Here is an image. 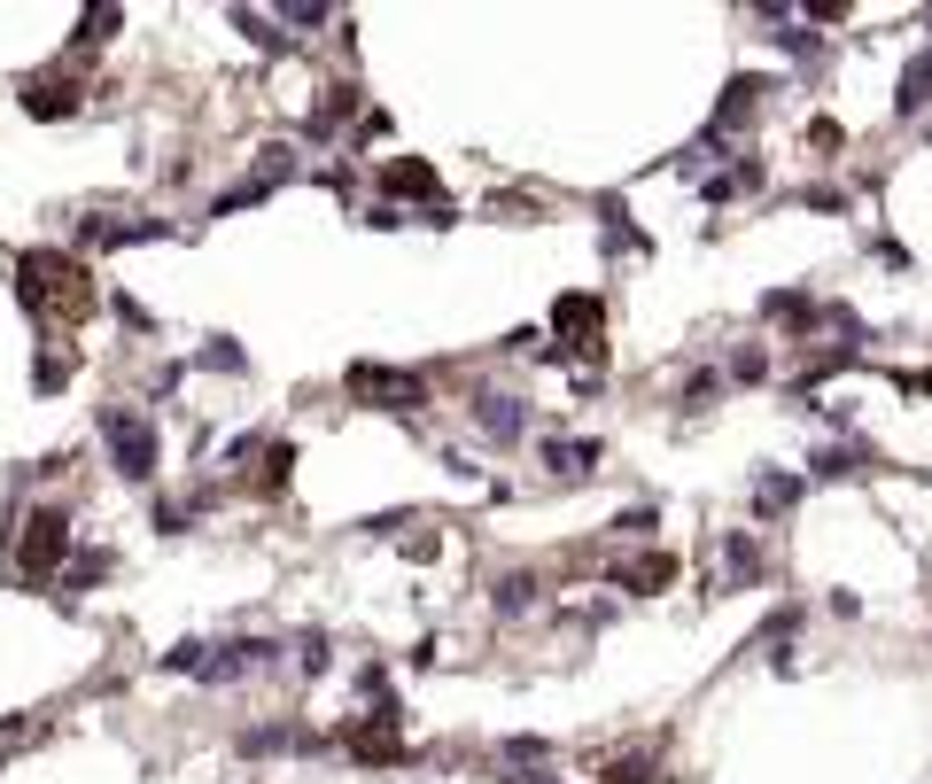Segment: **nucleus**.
Listing matches in <instances>:
<instances>
[{"instance_id": "nucleus-1", "label": "nucleus", "mask_w": 932, "mask_h": 784, "mask_svg": "<svg viewBox=\"0 0 932 784\" xmlns=\"http://www.w3.org/2000/svg\"><path fill=\"white\" fill-rule=\"evenodd\" d=\"M16 288H24L32 319H47V326H78L94 311V273L78 265V256H62V249H24L16 256Z\"/></svg>"}, {"instance_id": "nucleus-2", "label": "nucleus", "mask_w": 932, "mask_h": 784, "mask_svg": "<svg viewBox=\"0 0 932 784\" xmlns=\"http://www.w3.org/2000/svg\"><path fill=\"white\" fill-rule=\"evenodd\" d=\"M94 427H102L110 466H117L125 482H156L163 443H156V419H148V412H133V404H102V412H94Z\"/></svg>"}, {"instance_id": "nucleus-3", "label": "nucleus", "mask_w": 932, "mask_h": 784, "mask_svg": "<svg viewBox=\"0 0 932 784\" xmlns=\"http://www.w3.org/2000/svg\"><path fill=\"white\" fill-rule=\"evenodd\" d=\"M62 552H70V520H62L55 505H32V512L16 520V575H24V583H47V575L62 567Z\"/></svg>"}, {"instance_id": "nucleus-4", "label": "nucleus", "mask_w": 932, "mask_h": 784, "mask_svg": "<svg viewBox=\"0 0 932 784\" xmlns=\"http://www.w3.org/2000/svg\"><path fill=\"white\" fill-rule=\"evenodd\" d=\"M350 396L381 404V412H412V404H428V381H419V373H389V366H350Z\"/></svg>"}, {"instance_id": "nucleus-5", "label": "nucleus", "mask_w": 932, "mask_h": 784, "mask_svg": "<svg viewBox=\"0 0 932 784\" xmlns=\"http://www.w3.org/2000/svg\"><path fill=\"white\" fill-rule=\"evenodd\" d=\"M474 427L490 435V443H521V435H529V404L490 389V396H474Z\"/></svg>"}, {"instance_id": "nucleus-6", "label": "nucleus", "mask_w": 932, "mask_h": 784, "mask_svg": "<svg viewBox=\"0 0 932 784\" xmlns=\"http://www.w3.org/2000/svg\"><path fill=\"white\" fill-rule=\"evenodd\" d=\"M552 326L567 334V350H599V326H607V311L590 303V296H560V303H552Z\"/></svg>"}, {"instance_id": "nucleus-7", "label": "nucleus", "mask_w": 932, "mask_h": 784, "mask_svg": "<svg viewBox=\"0 0 932 784\" xmlns=\"http://www.w3.org/2000/svg\"><path fill=\"white\" fill-rule=\"evenodd\" d=\"M78 94H87V85H70V78H24V109L32 117H70Z\"/></svg>"}, {"instance_id": "nucleus-8", "label": "nucleus", "mask_w": 932, "mask_h": 784, "mask_svg": "<svg viewBox=\"0 0 932 784\" xmlns=\"http://www.w3.org/2000/svg\"><path fill=\"white\" fill-rule=\"evenodd\" d=\"M381 180H389L396 195H419L436 218H451V210H444V187H436V171H428V163H412V155H404V163H389V171H381Z\"/></svg>"}, {"instance_id": "nucleus-9", "label": "nucleus", "mask_w": 932, "mask_h": 784, "mask_svg": "<svg viewBox=\"0 0 932 784\" xmlns=\"http://www.w3.org/2000/svg\"><path fill=\"white\" fill-rule=\"evenodd\" d=\"M614 583H622V590H660V583H676V560H668V552H653V560H622Z\"/></svg>"}, {"instance_id": "nucleus-10", "label": "nucleus", "mask_w": 932, "mask_h": 784, "mask_svg": "<svg viewBox=\"0 0 932 784\" xmlns=\"http://www.w3.org/2000/svg\"><path fill=\"white\" fill-rule=\"evenodd\" d=\"M761 94H770V85H761V78H738V85H730V102L715 109V140H723L730 125H746V117L761 109Z\"/></svg>"}, {"instance_id": "nucleus-11", "label": "nucleus", "mask_w": 932, "mask_h": 784, "mask_svg": "<svg viewBox=\"0 0 932 784\" xmlns=\"http://www.w3.org/2000/svg\"><path fill=\"white\" fill-rule=\"evenodd\" d=\"M544 466H552V474H590V466H599V443H560V435H552V443H544Z\"/></svg>"}, {"instance_id": "nucleus-12", "label": "nucleus", "mask_w": 932, "mask_h": 784, "mask_svg": "<svg viewBox=\"0 0 932 784\" xmlns=\"http://www.w3.org/2000/svg\"><path fill=\"white\" fill-rule=\"evenodd\" d=\"M932 102V55H917L909 70H901V94H894V109L909 117V109H924Z\"/></svg>"}, {"instance_id": "nucleus-13", "label": "nucleus", "mask_w": 932, "mask_h": 784, "mask_svg": "<svg viewBox=\"0 0 932 784\" xmlns=\"http://www.w3.org/2000/svg\"><path fill=\"white\" fill-rule=\"evenodd\" d=\"M660 769H653V753H614L607 761V784H653Z\"/></svg>"}, {"instance_id": "nucleus-14", "label": "nucleus", "mask_w": 932, "mask_h": 784, "mask_svg": "<svg viewBox=\"0 0 932 784\" xmlns=\"http://www.w3.org/2000/svg\"><path fill=\"white\" fill-rule=\"evenodd\" d=\"M117 24H125V9H87V16H78V32H70V39H78V47H94V39H110Z\"/></svg>"}, {"instance_id": "nucleus-15", "label": "nucleus", "mask_w": 932, "mask_h": 784, "mask_svg": "<svg viewBox=\"0 0 932 784\" xmlns=\"http://www.w3.org/2000/svg\"><path fill=\"white\" fill-rule=\"evenodd\" d=\"M537 590H544L537 575H505L497 583V606H505V614H521V606H537Z\"/></svg>"}, {"instance_id": "nucleus-16", "label": "nucleus", "mask_w": 932, "mask_h": 784, "mask_svg": "<svg viewBox=\"0 0 932 784\" xmlns=\"http://www.w3.org/2000/svg\"><path fill=\"white\" fill-rule=\"evenodd\" d=\"M753 497H761V512H785V505L801 497V482H778V474H770V482H761Z\"/></svg>"}, {"instance_id": "nucleus-17", "label": "nucleus", "mask_w": 932, "mask_h": 784, "mask_svg": "<svg viewBox=\"0 0 932 784\" xmlns=\"http://www.w3.org/2000/svg\"><path fill=\"white\" fill-rule=\"evenodd\" d=\"M102 575H110V560H102V552H94V560H78V567H70V575H62V590H87V583H102Z\"/></svg>"}, {"instance_id": "nucleus-18", "label": "nucleus", "mask_w": 932, "mask_h": 784, "mask_svg": "<svg viewBox=\"0 0 932 784\" xmlns=\"http://www.w3.org/2000/svg\"><path fill=\"white\" fill-rule=\"evenodd\" d=\"M816 474H863V451H824Z\"/></svg>"}, {"instance_id": "nucleus-19", "label": "nucleus", "mask_w": 932, "mask_h": 784, "mask_svg": "<svg viewBox=\"0 0 932 784\" xmlns=\"http://www.w3.org/2000/svg\"><path fill=\"white\" fill-rule=\"evenodd\" d=\"M203 366H226V373H241V350H233V342H210V350H203Z\"/></svg>"}]
</instances>
